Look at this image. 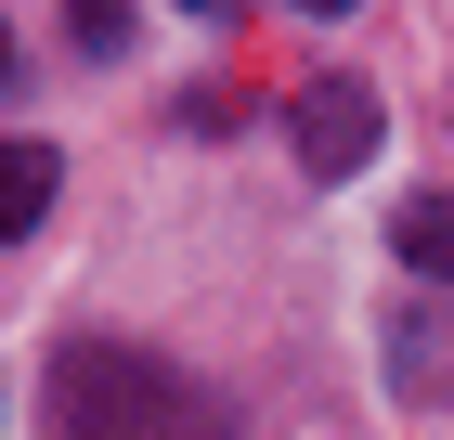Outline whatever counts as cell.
<instances>
[{
	"instance_id": "6da1fadb",
	"label": "cell",
	"mask_w": 454,
	"mask_h": 440,
	"mask_svg": "<svg viewBox=\"0 0 454 440\" xmlns=\"http://www.w3.org/2000/svg\"><path fill=\"white\" fill-rule=\"evenodd\" d=\"M234 414L208 389H182L156 350H66V363L39 375V440H221Z\"/></svg>"
},
{
	"instance_id": "5b68a950",
	"label": "cell",
	"mask_w": 454,
	"mask_h": 440,
	"mask_svg": "<svg viewBox=\"0 0 454 440\" xmlns=\"http://www.w3.org/2000/svg\"><path fill=\"white\" fill-rule=\"evenodd\" d=\"M0 78H13V39H0Z\"/></svg>"
},
{
	"instance_id": "7a4b0ae2",
	"label": "cell",
	"mask_w": 454,
	"mask_h": 440,
	"mask_svg": "<svg viewBox=\"0 0 454 440\" xmlns=\"http://www.w3.org/2000/svg\"><path fill=\"white\" fill-rule=\"evenodd\" d=\"M286 156H299L312 181H350L364 156H377V91H364V78H312V91L286 104Z\"/></svg>"
},
{
	"instance_id": "277c9868",
	"label": "cell",
	"mask_w": 454,
	"mask_h": 440,
	"mask_svg": "<svg viewBox=\"0 0 454 440\" xmlns=\"http://www.w3.org/2000/svg\"><path fill=\"white\" fill-rule=\"evenodd\" d=\"M39 207H52V143H0V246L39 234Z\"/></svg>"
},
{
	"instance_id": "3957f363",
	"label": "cell",
	"mask_w": 454,
	"mask_h": 440,
	"mask_svg": "<svg viewBox=\"0 0 454 440\" xmlns=\"http://www.w3.org/2000/svg\"><path fill=\"white\" fill-rule=\"evenodd\" d=\"M389 259L428 272V285H454V195H416L403 220H389Z\"/></svg>"
}]
</instances>
